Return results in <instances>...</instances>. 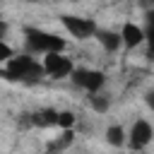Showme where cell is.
Returning <instances> with one entry per match:
<instances>
[{
    "label": "cell",
    "mask_w": 154,
    "mask_h": 154,
    "mask_svg": "<svg viewBox=\"0 0 154 154\" xmlns=\"http://www.w3.org/2000/svg\"><path fill=\"white\" fill-rule=\"evenodd\" d=\"M152 140H154V128H152V123L144 120V118H137V120L130 125V130H128V142H125V144H128L130 149L140 152V149L149 147Z\"/></svg>",
    "instance_id": "cell-6"
},
{
    "label": "cell",
    "mask_w": 154,
    "mask_h": 154,
    "mask_svg": "<svg viewBox=\"0 0 154 154\" xmlns=\"http://www.w3.org/2000/svg\"><path fill=\"white\" fill-rule=\"evenodd\" d=\"M70 79L75 82V87H79L87 94L103 91V87H106V75L101 70H94V67H75Z\"/></svg>",
    "instance_id": "cell-3"
},
{
    "label": "cell",
    "mask_w": 154,
    "mask_h": 154,
    "mask_svg": "<svg viewBox=\"0 0 154 154\" xmlns=\"http://www.w3.org/2000/svg\"><path fill=\"white\" fill-rule=\"evenodd\" d=\"M29 118H31V125L34 128H55L58 111L55 108H38V111L29 113Z\"/></svg>",
    "instance_id": "cell-9"
},
{
    "label": "cell",
    "mask_w": 154,
    "mask_h": 154,
    "mask_svg": "<svg viewBox=\"0 0 154 154\" xmlns=\"http://www.w3.org/2000/svg\"><path fill=\"white\" fill-rule=\"evenodd\" d=\"M41 65H43V72L48 77H53V79H65L75 70V63L65 53H46L43 60H41Z\"/></svg>",
    "instance_id": "cell-5"
},
{
    "label": "cell",
    "mask_w": 154,
    "mask_h": 154,
    "mask_svg": "<svg viewBox=\"0 0 154 154\" xmlns=\"http://www.w3.org/2000/svg\"><path fill=\"white\" fill-rule=\"evenodd\" d=\"M26 2H48V0H26Z\"/></svg>",
    "instance_id": "cell-18"
},
{
    "label": "cell",
    "mask_w": 154,
    "mask_h": 154,
    "mask_svg": "<svg viewBox=\"0 0 154 154\" xmlns=\"http://www.w3.org/2000/svg\"><path fill=\"white\" fill-rule=\"evenodd\" d=\"M43 65L31 55V53H22V55H12L5 63V77L14 79V82H38L43 79Z\"/></svg>",
    "instance_id": "cell-2"
},
{
    "label": "cell",
    "mask_w": 154,
    "mask_h": 154,
    "mask_svg": "<svg viewBox=\"0 0 154 154\" xmlns=\"http://www.w3.org/2000/svg\"><path fill=\"white\" fill-rule=\"evenodd\" d=\"M144 36H147V46H149V55H154V7L147 10V29H144Z\"/></svg>",
    "instance_id": "cell-13"
},
{
    "label": "cell",
    "mask_w": 154,
    "mask_h": 154,
    "mask_svg": "<svg viewBox=\"0 0 154 154\" xmlns=\"http://www.w3.org/2000/svg\"><path fill=\"white\" fill-rule=\"evenodd\" d=\"M60 24L65 26V31L77 38V41H87L96 34V22L89 17H79V14H60Z\"/></svg>",
    "instance_id": "cell-4"
},
{
    "label": "cell",
    "mask_w": 154,
    "mask_h": 154,
    "mask_svg": "<svg viewBox=\"0 0 154 154\" xmlns=\"http://www.w3.org/2000/svg\"><path fill=\"white\" fill-rule=\"evenodd\" d=\"M106 142L111 144V147H123L125 142H128V130L123 128V125H108L106 128Z\"/></svg>",
    "instance_id": "cell-10"
},
{
    "label": "cell",
    "mask_w": 154,
    "mask_h": 154,
    "mask_svg": "<svg viewBox=\"0 0 154 154\" xmlns=\"http://www.w3.org/2000/svg\"><path fill=\"white\" fill-rule=\"evenodd\" d=\"M24 46L31 55H46V53H63L67 41L53 31L38 26H24Z\"/></svg>",
    "instance_id": "cell-1"
},
{
    "label": "cell",
    "mask_w": 154,
    "mask_h": 154,
    "mask_svg": "<svg viewBox=\"0 0 154 154\" xmlns=\"http://www.w3.org/2000/svg\"><path fill=\"white\" fill-rule=\"evenodd\" d=\"M120 38H123V48H125V51H135L137 46H142V43L147 41L144 29H142L140 24H135V22H125V24L120 26Z\"/></svg>",
    "instance_id": "cell-7"
},
{
    "label": "cell",
    "mask_w": 154,
    "mask_h": 154,
    "mask_svg": "<svg viewBox=\"0 0 154 154\" xmlns=\"http://www.w3.org/2000/svg\"><path fill=\"white\" fill-rule=\"evenodd\" d=\"M135 2H140V5H144L147 10H149V7H154V0H135Z\"/></svg>",
    "instance_id": "cell-17"
},
{
    "label": "cell",
    "mask_w": 154,
    "mask_h": 154,
    "mask_svg": "<svg viewBox=\"0 0 154 154\" xmlns=\"http://www.w3.org/2000/svg\"><path fill=\"white\" fill-rule=\"evenodd\" d=\"M75 123H77V116H75L72 111H58V123H55V128L70 130V128H75Z\"/></svg>",
    "instance_id": "cell-14"
},
{
    "label": "cell",
    "mask_w": 154,
    "mask_h": 154,
    "mask_svg": "<svg viewBox=\"0 0 154 154\" xmlns=\"http://www.w3.org/2000/svg\"><path fill=\"white\" fill-rule=\"evenodd\" d=\"M7 31H10L7 19H0V41H5V38H7Z\"/></svg>",
    "instance_id": "cell-15"
},
{
    "label": "cell",
    "mask_w": 154,
    "mask_h": 154,
    "mask_svg": "<svg viewBox=\"0 0 154 154\" xmlns=\"http://www.w3.org/2000/svg\"><path fill=\"white\" fill-rule=\"evenodd\" d=\"M72 142H75V132H72V128H70V130H60V135L48 144V149H51V152H63V149L72 147Z\"/></svg>",
    "instance_id": "cell-11"
},
{
    "label": "cell",
    "mask_w": 154,
    "mask_h": 154,
    "mask_svg": "<svg viewBox=\"0 0 154 154\" xmlns=\"http://www.w3.org/2000/svg\"><path fill=\"white\" fill-rule=\"evenodd\" d=\"M94 38L99 41V46H101L106 53H118V51L123 48L120 31H113V29H96Z\"/></svg>",
    "instance_id": "cell-8"
},
{
    "label": "cell",
    "mask_w": 154,
    "mask_h": 154,
    "mask_svg": "<svg viewBox=\"0 0 154 154\" xmlns=\"http://www.w3.org/2000/svg\"><path fill=\"white\" fill-rule=\"evenodd\" d=\"M89 106L96 111V113H106L111 108V99L103 94V91H96V94H89Z\"/></svg>",
    "instance_id": "cell-12"
},
{
    "label": "cell",
    "mask_w": 154,
    "mask_h": 154,
    "mask_svg": "<svg viewBox=\"0 0 154 154\" xmlns=\"http://www.w3.org/2000/svg\"><path fill=\"white\" fill-rule=\"evenodd\" d=\"M144 103H147V106H149V111L154 113V89H149V91L144 94Z\"/></svg>",
    "instance_id": "cell-16"
}]
</instances>
